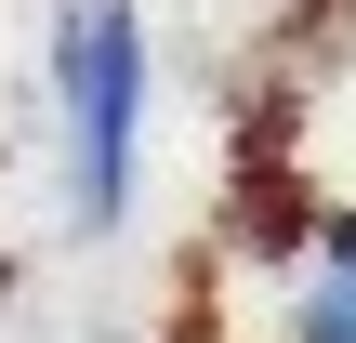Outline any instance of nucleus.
<instances>
[{"mask_svg":"<svg viewBox=\"0 0 356 343\" xmlns=\"http://www.w3.org/2000/svg\"><path fill=\"white\" fill-rule=\"evenodd\" d=\"M145 0H66L53 26V106H66V225L106 238L145 172Z\"/></svg>","mask_w":356,"mask_h":343,"instance_id":"nucleus-1","label":"nucleus"},{"mask_svg":"<svg viewBox=\"0 0 356 343\" xmlns=\"http://www.w3.org/2000/svg\"><path fill=\"white\" fill-rule=\"evenodd\" d=\"M291 343H356V212H330V225H317V264H304Z\"/></svg>","mask_w":356,"mask_h":343,"instance_id":"nucleus-2","label":"nucleus"}]
</instances>
